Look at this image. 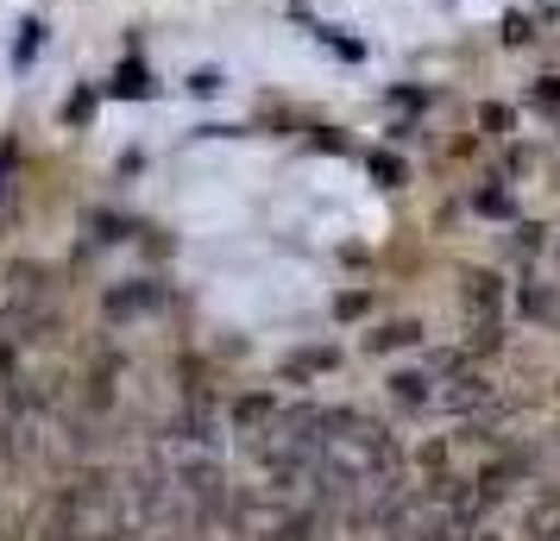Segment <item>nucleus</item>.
Returning <instances> with one entry per match:
<instances>
[{
  "mask_svg": "<svg viewBox=\"0 0 560 541\" xmlns=\"http://www.w3.org/2000/svg\"><path fill=\"white\" fill-rule=\"evenodd\" d=\"M171 303V290L158 284V278H132V284H114L102 296V315L114 321V328H132V321H145V315H158Z\"/></svg>",
  "mask_w": 560,
  "mask_h": 541,
  "instance_id": "nucleus-1",
  "label": "nucleus"
}]
</instances>
